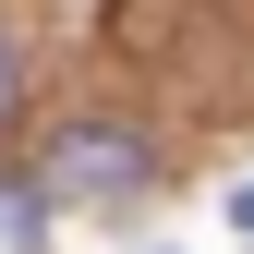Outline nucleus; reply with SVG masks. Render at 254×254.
Listing matches in <instances>:
<instances>
[{"label": "nucleus", "mask_w": 254, "mask_h": 254, "mask_svg": "<svg viewBox=\"0 0 254 254\" xmlns=\"http://www.w3.org/2000/svg\"><path fill=\"white\" fill-rule=\"evenodd\" d=\"M145 170H157V157L121 133V121H73V133L49 145L37 194H49V206H133V194H145Z\"/></svg>", "instance_id": "1"}, {"label": "nucleus", "mask_w": 254, "mask_h": 254, "mask_svg": "<svg viewBox=\"0 0 254 254\" xmlns=\"http://www.w3.org/2000/svg\"><path fill=\"white\" fill-rule=\"evenodd\" d=\"M37 218H49V194H24V182H0V242H37Z\"/></svg>", "instance_id": "2"}, {"label": "nucleus", "mask_w": 254, "mask_h": 254, "mask_svg": "<svg viewBox=\"0 0 254 254\" xmlns=\"http://www.w3.org/2000/svg\"><path fill=\"white\" fill-rule=\"evenodd\" d=\"M12 97H24V73H12V37H0V121H12Z\"/></svg>", "instance_id": "3"}]
</instances>
